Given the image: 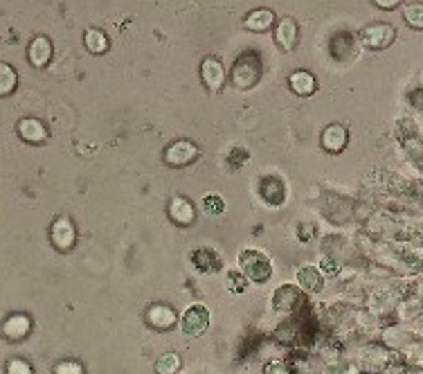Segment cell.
<instances>
[{
    "mask_svg": "<svg viewBox=\"0 0 423 374\" xmlns=\"http://www.w3.org/2000/svg\"><path fill=\"white\" fill-rule=\"evenodd\" d=\"M239 268L243 276L250 280V282H257V284H264L270 280L272 276V261L268 255H264L261 251H253V248H248V251H241L239 253Z\"/></svg>",
    "mask_w": 423,
    "mask_h": 374,
    "instance_id": "6da1fadb",
    "label": "cell"
},
{
    "mask_svg": "<svg viewBox=\"0 0 423 374\" xmlns=\"http://www.w3.org/2000/svg\"><path fill=\"white\" fill-rule=\"evenodd\" d=\"M358 41L367 50H371V52H381V50H388L390 45H394L396 30L390 23H369L360 30Z\"/></svg>",
    "mask_w": 423,
    "mask_h": 374,
    "instance_id": "7a4b0ae2",
    "label": "cell"
},
{
    "mask_svg": "<svg viewBox=\"0 0 423 374\" xmlns=\"http://www.w3.org/2000/svg\"><path fill=\"white\" fill-rule=\"evenodd\" d=\"M232 81L236 89H241V91H248V89H253V86L259 81V74H261V66H259V61L253 57V55H243L236 64L232 66Z\"/></svg>",
    "mask_w": 423,
    "mask_h": 374,
    "instance_id": "3957f363",
    "label": "cell"
},
{
    "mask_svg": "<svg viewBox=\"0 0 423 374\" xmlns=\"http://www.w3.org/2000/svg\"><path fill=\"white\" fill-rule=\"evenodd\" d=\"M182 334L190 339H198L203 336L209 327V309L205 305H192L182 316Z\"/></svg>",
    "mask_w": 423,
    "mask_h": 374,
    "instance_id": "277c9868",
    "label": "cell"
},
{
    "mask_svg": "<svg viewBox=\"0 0 423 374\" xmlns=\"http://www.w3.org/2000/svg\"><path fill=\"white\" fill-rule=\"evenodd\" d=\"M304 302V295L302 289H297L295 284H282L272 293V309L277 311V314H291L297 307Z\"/></svg>",
    "mask_w": 423,
    "mask_h": 374,
    "instance_id": "5b68a950",
    "label": "cell"
},
{
    "mask_svg": "<svg viewBox=\"0 0 423 374\" xmlns=\"http://www.w3.org/2000/svg\"><path fill=\"white\" fill-rule=\"evenodd\" d=\"M198 156V147L190 140H176L167 147L165 152V163L171 167H187L192 160Z\"/></svg>",
    "mask_w": 423,
    "mask_h": 374,
    "instance_id": "8992f818",
    "label": "cell"
},
{
    "mask_svg": "<svg viewBox=\"0 0 423 374\" xmlns=\"http://www.w3.org/2000/svg\"><path fill=\"white\" fill-rule=\"evenodd\" d=\"M322 149L329 154H340L349 144V131H347L344 124H329V127L322 131Z\"/></svg>",
    "mask_w": 423,
    "mask_h": 374,
    "instance_id": "52a82bcc",
    "label": "cell"
},
{
    "mask_svg": "<svg viewBox=\"0 0 423 374\" xmlns=\"http://www.w3.org/2000/svg\"><path fill=\"white\" fill-rule=\"evenodd\" d=\"M201 77H203V84L207 91L219 93L223 86H226V68H223L219 59L207 57L201 64Z\"/></svg>",
    "mask_w": 423,
    "mask_h": 374,
    "instance_id": "ba28073f",
    "label": "cell"
},
{
    "mask_svg": "<svg viewBox=\"0 0 423 374\" xmlns=\"http://www.w3.org/2000/svg\"><path fill=\"white\" fill-rule=\"evenodd\" d=\"M144 320H146V325L151 329L167 332L178 322V314L167 305H151V307H149V311H146Z\"/></svg>",
    "mask_w": 423,
    "mask_h": 374,
    "instance_id": "9c48e42d",
    "label": "cell"
},
{
    "mask_svg": "<svg viewBox=\"0 0 423 374\" xmlns=\"http://www.w3.org/2000/svg\"><path fill=\"white\" fill-rule=\"evenodd\" d=\"M297 36H300V28L293 18H282L275 30V43L284 50V52H293L297 45Z\"/></svg>",
    "mask_w": 423,
    "mask_h": 374,
    "instance_id": "30bf717a",
    "label": "cell"
},
{
    "mask_svg": "<svg viewBox=\"0 0 423 374\" xmlns=\"http://www.w3.org/2000/svg\"><path fill=\"white\" fill-rule=\"evenodd\" d=\"M259 194L270 205H282L286 198V185L277 176H266L259 183Z\"/></svg>",
    "mask_w": 423,
    "mask_h": 374,
    "instance_id": "8fae6325",
    "label": "cell"
},
{
    "mask_svg": "<svg viewBox=\"0 0 423 374\" xmlns=\"http://www.w3.org/2000/svg\"><path fill=\"white\" fill-rule=\"evenodd\" d=\"M74 239H77V232H74L72 221L66 217L57 219L52 226V244L59 248V251H68V248H72Z\"/></svg>",
    "mask_w": 423,
    "mask_h": 374,
    "instance_id": "7c38bea8",
    "label": "cell"
},
{
    "mask_svg": "<svg viewBox=\"0 0 423 374\" xmlns=\"http://www.w3.org/2000/svg\"><path fill=\"white\" fill-rule=\"evenodd\" d=\"M192 264L198 273H205L207 276V273H219L223 261L214 251H209V248H198V251L192 253Z\"/></svg>",
    "mask_w": 423,
    "mask_h": 374,
    "instance_id": "4fadbf2b",
    "label": "cell"
},
{
    "mask_svg": "<svg viewBox=\"0 0 423 374\" xmlns=\"http://www.w3.org/2000/svg\"><path fill=\"white\" fill-rule=\"evenodd\" d=\"M30 64L34 68H45L50 64V57H52V43L45 36H36V39L30 43Z\"/></svg>",
    "mask_w": 423,
    "mask_h": 374,
    "instance_id": "5bb4252c",
    "label": "cell"
},
{
    "mask_svg": "<svg viewBox=\"0 0 423 374\" xmlns=\"http://www.w3.org/2000/svg\"><path fill=\"white\" fill-rule=\"evenodd\" d=\"M297 284H300V289L306 293H320L322 286H325V278H322L320 268L304 266L297 271Z\"/></svg>",
    "mask_w": 423,
    "mask_h": 374,
    "instance_id": "9a60e30c",
    "label": "cell"
},
{
    "mask_svg": "<svg viewBox=\"0 0 423 374\" xmlns=\"http://www.w3.org/2000/svg\"><path fill=\"white\" fill-rule=\"evenodd\" d=\"M169 217L176 223H180V226H190V223H194V219H196V212L187 198L176 196V198H171V203H169Z\"/></svg>",
    "mask_w": 423,
    "mask_h": 374,
    "instance_id": "2e32d148",
    "label": "cell"
},
{
    "mask_svg": "<svg viewBox=\"0 0 423 374\" xmlns=\"http://www.w3.org/2000/svg\"><path fill=\"white\" fill-rule=\"evenodd\" d=\"M18 133L25 142H43L47 138V129L41 120L36 118H25L18 122Z\"/></svg>",
    "mask_w": 423,
    "mask_h": 374,
    "instance_id": "e0dca14e",
    "label": "cell"
},
{
    "mask_svg": "<svg viewBox=\"0 0 423 374\" xmlns=\"http://www.w3.org/2000/svg\"><path fill=\"white\" fill-rule=\"evenodd\" d=\"M289 84H291V91L297 93V95H302V97L313 95L315 89H318V81H315V77L308 70H295L291 74Z\"/></svg>",
    "mask_w": 423,
    "mask_h": 374,
    "instance_id": "ac0fdd59",
    "label": "cell"
},
{
    "mask_svg": "<svg viewBox=\"0 0 423 374\" xmlns=\"http://www.w3.org/2000/svg\"><path fill=\"white\" fill-rule=\"evenodd\" d=\"M272 23H275V14L270 9H255L245 16L243 28L250 32H266L272 28Z\"/></svg>",
    "mask_w": 423,
    "mask_h": 374,
    "instance_id": "d6986e66",
    "label": "cell"
},
{
    "mask_svg": "<svg viewBox=\"0 0 423 374\" xmlns=\"http://www.w3.org/2000/svg\"><path fill=\"white\" fill-rule=\"evenodd\" d=\"M403 21L407 28L423 32V3H407L403 5Z\"/></svg>",
    "mask_w": 423,
    "mask_h": 374,
    "instance_id": "ffe728a7",
    "label": "cell"
},
{
    "mask_svg": "<svg viewBox=\"0 0 423 374\" xmlns=\"http://www.w3.org/2000/svg\"><path fill=\"white\" fill-rule=\"evenodd\" d=\"M86 47L91 50L93 55H102L108 50V39L102 30H88L86 32Z\"/></svg>",
    "mask_w": 423,
    "mask_h": 374,
    "instance_id": "44dd1931",
    "label": "cell"
},
{
    "mask_svg": "<svg viewBox=\"0 0 423 374\" xmlns=\"http://www.w3.org/2000/svg\"><path fill=\"white\" fill-rule=\"evenodd\" d=\"M182 368V358L178 354H163L156 363V374H176Z\"/></svg>",
    "mask_w": 423,
    "mask_h": 374,
    "instance_id": "7402d4cb",
    "label": "cell"
},
{
    "mask_svg": "<svg viewBox=\"0 0 423 374\" xmlns=\"http://www.w3.org/2000/svg\"><path fill=\"white\" fill-rule=\"evenodd\" d=\"M28 332H30V320L25 316H14L5 322V334L9 339H21V336H25Z\"/></svg>",
    "mask_w": 423,
    "mask_h": 374,
    "instance_id": "603a6c76",
    "label": "cell"
},
{
    "mask_svg": "<svg viewBox=\"0 0 423 374\" xmlns=\"http://www.w3.org/2000/svg\"><path fill=\"white\" fill-rule=\"evenodd\" d=\"M16 86V70L9 64H0V95H9Z\"/></svg>",
    "mask_w": 423,
    "mask_h": 374,
    "instance_id": "cb8c5ba5",
    "label": "cell"
},
{
    "mask_svg": "<svg viewBox=\"0 0 423 374\" xmlns=\"http://www.w3.org/2000/svg\"><path fill=\"white\" fill-rule=\"evenodd\" d=\"M248 280L243 273H239V271H230L228 273V289L232 291V293H243L245 289H248Z\"/></svg>",
    "mask_w": 423,
    "mask_h": 374,
    "instance_id": "d4e9b609",
    "label": "cell"
},
{
    "mask_svg": "<svg viewBox=\"0 0 423 374\" xmlns=\"http://www.w3.org/2000/svg\"><path fill=\"white\" fill-rule=\"evenodd\" d=\"M203 208L207 215H221V212L226 210V201H223V196L219 194H207L203 198Z\"/></svg>",
    "mask_w": 423,
    "mask_h": 374,
    "instance_id": "484cf974",
    "label": "cell"
},
{
    "mask_svg": "<svg viewBox=\"0 0 423 374\" xmlns=\"http://www.w3.org/2000/svg\"><path fill=\"white\" fill-rule=\"evenodd\" d=\"M248 158V152L245 149H241V147H234L232 152H230V156H228V163L236 169V167H241L243 165V160Z\"/></svg>",
    "mask_w": 423,
    "mask_h": 374,
    "instance_id": "4316f807",
    "label": "cell"
},
{
    "mask_svg": "<svg viewBox=\"0 0 423 374\" xmlns=\"http://www.w3.org/2000/svg\"><path fill=\"white\" fill-rule=\"evenodd\" d=\"M320 273H325V276H335V273H338V264H335L329 255H325L320 259Z\"/></svg>",
    "mask_w": 423,
    "mask_h": 374,
    "instance_id": "83f0119b",
    "label": "cell"
},
{
    "mask_svg": "<svg viewBox=\"0 0 423 374\" xmlns=\"http://www.w3.org/2000/svg\"><path fill=\"white\" fill-rule=\"evenodd\" d=\"M264 374H293V372H291V368H289V366L282 363V361H272V363H268V366H266Z\"/></svg>",
    "mask_w": 423,
    "mask_h": 374,
    "instance_id": "f1b7e54d",
    "label": "cell"
},
{
    "mask_svg": "<svg viewBox=\"0 0 423 374\" xmlns=\"http://www.w3.org/2000/svg\"><path fill=\"white\" fill-rule=\"evenodd\" d=\"M54 374H83V370L77 363H68V361H64V363L57 366Z\"/></svg>",
    "mask_w": 423,
    "mask_h": 374,
    "instance_id": "f546056e",
    "label": "cell"
},
{
    "mask_svg": "<svg viewBox=\"0 0 423 374\" xmlns=\"http://www.w3.org/2000/svg\"><path fill=\"white\" fill-rule=\"evenodd\" d=\"M374 5L383 11H392L396 7H401L403 5V0H374Z\"/></svg>",
    "mask_w": 423,
    "mask_h": 374,
    "instance_id": "4dcf8cb0",
    "label": "cell"
},
{
    "mask_svg": "<svg viewBox=\"0 0 423 374\" xmlns=\"http://www.w3.org/2000/svg\"><path fill=\"white\" fill-rule=\"evenodd\" d=\"M9 374H32V370L28 368V363H23V361H11Z\"/></svg>",
    "mask_w": 423,
    "mask_h": 374,
    "instance_id": "1f68e13d",
    "label": "cell"
},
{
    "mask_svg": "<svg viewBox=\"0 0 423 374\" xmlns=\"http://www.w3.org/2000/svg\"><path fill=\"white\" fill-rule=\"evenodd\" d=\"M315 234V228L313 226H302L300 228V242H311Z\"/></svg>",
    "mask_w": 423,
    "mask_h": 374,
    "instance_id": "d6a6232c",
    "label": "cell"
}]
</instances>
